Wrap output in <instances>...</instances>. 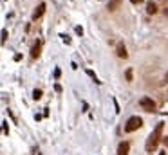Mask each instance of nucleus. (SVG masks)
<instances>
[{"label":"nucleus","mask_w":168,"mask_h":155,"mask_svg":"<svg viewBox=\"0 0 168 155\" xmlns=\"http://www.w3.org/2000/svg\"><path fill=\"white\" fill-rule=\"evenodd\" d=\"M128 150H130V144H128L126 141H123V143H119V146H117V155H128Z\"/></svg>","instance_id":"5"},{"label":"nucleus","mask_w":168,"mask_h":155,"mask_svg":"<svg viewBox=\"0 0 168 155\" xmlns=\"http://www.w3.org/2000/svg\"><path fill=\"white\" fill-rule=\"evenodd\" d=\"M163 126H165L163 123H157L156 130L150 134V137H148V141H147V152H150V153H152V152L157 148L159 139H161V134H163Z\"/></svg>","instance_id":"1"},{"label":"nucleus","mask_w":168,"mask_h":155,"mask_svg":"<svg viewBox=\"0 0 168 155\" xmlns=\"http://www.w3.org/2000/svg\"><path fill=\"white\" fill-rule=\"evenodd\" d=\"M116 54L119 56V58H126L128 56V52H126V47L123 41H117V45H116Z\"/></svg>","instance_id":"4"},{"label":"nucleus","mask_w":168,"mask_h":155,"mask_svg":"<svg viewBox=\"0 0 168 155\" xmlns=\"http://www.w3.org/2000/svg\"><path fill=\"white\" fill-rule=\"evenodd\" d=\"M166 78H168V72H166Z\"/></svg>","instance_id":"16"},{"label":"nucleus","mask_w":168,"mask_h":155,"mask_svg":"<svg viewBox=\"0 0 168 155\" xmlns=\"http://www.w3.org/2000/svg\"><path fill=\"white\" fill-rule=\"evenodd\" d=\"M139 106H141L145 112H148V114H152V112H156V110H157L156 101H154L152 97H148V96H145V97H141V99H139Z\"/></svg>","instance_id":"3"},{"label":"nucleus","mask_w":168,"mask_h":155,"mask_svg":"<svg viewBox=\"0 0 168 155\" xmlns=\"http://www.w3.org/2000/svg\"><path fill=\"white\" fill-rule=\"evenodd\" d=\"M126 81H132V69H126Z\"/></svg>","instance_id":"11"},{"label":"nucleus","mask_w":168,"mask_h":155,"mask_svg":"<svg viewBox=\"0 0 168 155\" xmlns=\"http://www.w3.org/2000/svg\"><path fill=\"white\" fill-rule=\"evenodd\" d=\"M163 143H165V146L168 148V137H163Z\"/></svg>","instance_id":"12"},{"label":"nucleus","mask_w":168,"mask_h":155,"mask_svg":"<svg viewBox=\"0 0 168 155\" xmlns=\"http://www.w3.org/2000/svg\"><path fill=\"white\" fill-rule=\"evenodd\" d=\"M165 15H166V16H168V9H165Z\"/></svg>","instance_id":"15"},{"label":"nucleus","mask_w":168,"mask_h":155,"mask_svg":"<svg viewBox=\"0 0 168 155\" xmlns=\"http://www.w3.org/2000/svg\"><path fill=\"white\" fill-rule=\"evenodd\" d=\"M40 51H42V43L36 41V43L33 45V49H31V58H33V60H36V58L40 56Z\"/></svg>","instance_id":"6"},{"label":"nucleus","mask_w":168,"mask_h":155,"mask_svg":"<svg viewBox=\"0 0 168 155\" xmlns=\"http://www.w3.org/2000/svg\"><path fill=\"white\" fill-rule=\"evenodd\" d=\"M143 126V119L139 117V115H132L128 121L125 123V132L126 134H130V132H136Z\"/></svg>","instance_id":"2"},{"label":"nucleus","mask_w":168,"mask_h":155,"mask_svg":"<svg viewBox=\"0 0 168 155\" xmlns=\"http://www.w3.org/2000/svg\"><path fill=\"white\" fill-rule=\"evenodd\" d=\"M40 97H42V90H40V88H36V90L33 92V99H36V101H38Z\"/></svg>","instance_id":"10"},{"label":"nucleus","mask_w":168,"mask_h":155,"mask_svg":"<svg viewBox=\"0 0 168 155\" xmlns=\"http://www.w3.org/2000/svg\"><path fill=\"white\" fill-rule=\"evenodd\" d=\"M159 155H166V153H165V152H159Z\"/></svg>","instance_id":"14"},{"label":"nucleus","mask_w":168,"mask_h":155,"mask_svg":"<svg viewBox=\"0 0 168 155\" xmlns=\"http://www.w3.org/2000/svg\"><path fill=\"white\" fill-rule=\"evenodd\" d=\"M132 4H139V2H143V0H130Z\"/></svg>","instance_id":"13"},{"label":"nucleus","mask_w":168,"mask_h":155,"mask_svg":"<svg viewBox=\"0 0 168 155\" xmlns=\"http://www.w3.org/2000/svg\"><path fill=\"white\" fill-rule=\"evenodd\" d=\"M43 13H45V4H40V6L34 9V13H33V20H38Z\"/></svg>","instance_id":"7"},{"label":"nucleus","mask_w":168,"mask_h":155,"mask_svg":"<svg viewBox=\"0 0 168 155\" xmlns=\"http://www.w3.org/2000/svg\"><path fill=\"white\" fill-rule=\"evenodd\" d=\"M119 6H121V0H110L108 2V11H116Z\"/></svg>","instance_id":"9"},{"label":"nucleus","mask_w":168,"mask_h":155,"mask_svg":"<svg viewBox=\"0 0 168 155\" xmlns=\"http://www.w3.org/2000/svg\"><path fill=\"white\" fill-rule=\"evenodd\" d=\"M147 13L148 15H156V13H157V4L150 0V2L147 4Z\"/></svg>","instance_id":"8"}]
</instances>
